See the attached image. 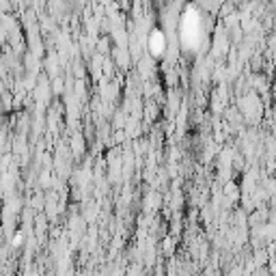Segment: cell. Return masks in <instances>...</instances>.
Here are the masks:
<instances>
[{"label": "cell", "mask_w": 276, "mask_h": 276, "mask_svg": "<svg viewBox=\"0 0 276 276\" xmlns=\"http://www.w3.org/2000/svg\"><path fill=\"white\" fill-rule=\"evenodd\" d=\"M149 48H151L153 54H160V52L164 50V35H162V32H151Z\"/></svg>", "instance_id": "1"}]
</instances>
